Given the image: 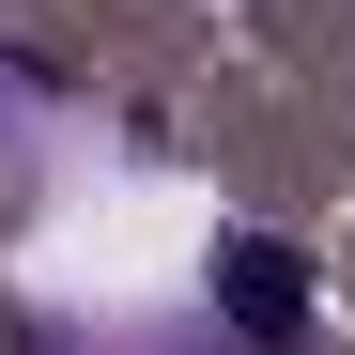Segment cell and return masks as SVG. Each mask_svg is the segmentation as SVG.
I'll return each instance as SVG.
<instances>
[{
    "label": "cell",
    "mask_w": 355,
    "mask_h": 355,
    "mask_svg": "<svg viewBox=\"0 0 355 355\" xmlns=\"http://www.w3.org/2000/svg\"><path fill=\"white\" fill-rule=\"evenodd\" d=\"M216 309L248 324L263 355H293V340H309V263H293L278 232H232V248H216Z\"/></svg>",
    "instance_id": "obj_1"
}]
</instances>
